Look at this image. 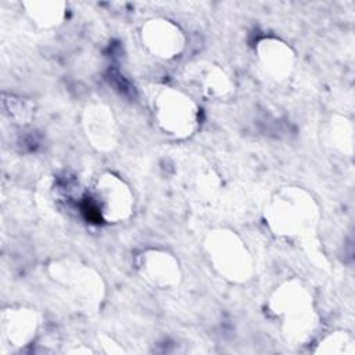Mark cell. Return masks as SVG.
<instances>
[{"instance_id": "cell-1", "label": "cell", "mask_w": 355, "mask_h": 355, "mask_svg": "<svg viewBox=\"0 0 355 355\" xmlns=\"http://www.w3.org/2000/svg\"><path fill=\"white\" fill-rule=\"evenodd\" d=\"M263 216L275 236L312 243L322 214L308 190L300 186H284L270 196Z\"/></svg>"}, {"instance_id": "cell-2", "label": "cell", "mask_w": 355, "mask_h": 355, "mask_svg": "<svg viewBox=\"0 0 355 355\" xmlns=\"http://www.w3.org/2000/svg\"><path fill=\"white\" fill-rule=\"evenodd\" d=\"M268 308L279 319L287 341L304 344L309 341L319 324V313L309 288L298 279L279 284L268 300Z\"/></svg>"}, {"instance_id": "cell-3", "label": "cell", "mask_w": 355, "mask_h": 355, "mask_svg": "<svg viewBox=\"0 0 355 355\" xmlns=\"http://www.w3.org/2000/svg\"><path fill=\"white\" fill-rule=\"evenodd\" d=\"M50 279L62 287L75 306L86 313H97L107 294V286L100 272L90 265L73 259L58 258L47 265Z\"/></svg>"}, {"instance_id": "cell-4", "label": "cell", "mask_w": 355, "mask_h": 355, "mask_svg": "<svg viewBox=\"0 0 355 355\" xmlns=\"http://www.w3.org/2000/svg\"><path fill=\"white\" fill-rule=\"evenodd\" d=\"M204 250L212 269L226 282L243 284L251 279L252 255L243 239L232 229L209 230L204 240Z\"/></svg>"}, {"instance_id": "cell-5", "label": "cell", "mask_w": 355, "mask_h": 355, "mask_svg": "<svg viewBox=\"0 0 355 355\" xmlns=\"http://www.w3.org/2000/svg\"><path fill=\"white\" fill-rule=\"evenodd\" d=\"M150 107L158 128L175 139H187L200 125V108L183 90L155 86L150 93Z\"/></svg>"}, {"instance_id": "cell-6", "label": "cell", "mask_w": 355, "mask_h": 355, "mask_svg": "<svg viewBox=\"0 0 355 355\" xmlns=\"http://www.w3.org/2000/svg\"><path fill=\"white\" fill-rule=\"evenodd\" d=\"M93 202L100 219L105 223L128 220L135 209L130 186L112 172L101 173L93 186Z\"/></svg>"}, {"instance_id": "cell-7", "label": "cell", "mask_w": 355, "mask_h": 355, "mask_svg": "<svg viewBox=\"0 0 355 355\" xmlns=\"http://www.w3.org/2000/svg\"><path fill=\"white\" fill-rule=\"evenodd\" d=\"M40 319L35 309L24 305L7 306L0 315V351L15 352L29 345L39 330Z\"/></svg>"}, {"instance_id": "cell-8", "label": "cell", "mask_w": 355, "mask_h": 355, "mask_svg": "<svg viewBox=\"0 0 355 355\" xmlns=\"http://www.w3.org/2000/svg\"><path fill=\"white\" fill-rule=\"evenodd\" d=\"M135 269L143 282L155 288L176 287L183 279L179 259L161 248L139 251L135 257Z\"/></svg>"}, {"instance_id": "cell-9", "label": "cell", "mask_w": 355, "mask_h": 355, "mask_svg": "<svg viewBox=\"0 0 355 355\" xmlns=\"http://www.w3.org/2000/svg\"><path fill=\"white\" fill-rule=\"evenodd\" d=\"M140 39L150 54L166 61L179 57L187 43L182 28L164 17L147 19L140 29Z\"/></svg>"}, {"instance_id": "cell-10", "label": "cell", "mask_w": 355, "mask_h": 355, "mask_svg": "<svg viewBox=\"0 0 355 355\" xmlns=\"http://www.w3.org/2000/svg\"><path fill=\"white\" fill-rule=\"evenodd\" d=\"M82 129L87 143L100 153H111L119 144V126L112 110L101 103L93 101L83 108Z\"/></svg>"}, {"instance_id": "cell-11", "label": "cell", "mask_w": 355, "mask_h": 355, "mask_svg": "<svg viewBox=\"0 0 355 355\" xmlns=\"http://www.w3.org/2000/svg\"><path fill=\"white\" fill-rule=\"evenodd\" d=\"M255 54L261 72L272 82L282 83L287 80L295 69V51L283 39L275 36L262 37L257 42Z\"/></svg>"}, {"instance_id": "cell-12", "label": "cell", "mask_w": 355, "mask_h": 355, "mask_svg": "<svg viewBox=\"0 0 355 355\" xmlns=\"http://www.w3.org/2000/svg\"><path fill=\"white\" fill-rule=\"evenodd\" d=\"M189 85L208 100H226L234 93V80L219 64L197 61L186 69Z\"/></svg>"}, {"instance_id": "cell-13", "label": "cell", "mask_w": 355, "mask_h": 355, "mask_svg": "<svg viewBox=\"0 0 355 355\" xmlns=\"http://www.w3.org/2000/svg\"><path fill=\"white\" fill-rule=\"evenodd\" d=\"M21 6L26 17L42 29L58 28L67 15V3L61 0H31Z\"/></svg>"}, {"instance_id": "cell-14", "label": "cell", "mask_w": 355, "mask_h": 355, "mask_svg": "<svg viewBox=\"0 0 355 355\" xmlns=\"http://www.w3.org/2000/svg\"><path fill=\"white\" fill-rule=\"evenodd\" d=\"M324 143L336 151L352 155L354 153V125L351 119L343 115H331L323 130Z\"/></svg>"}, {"instance_id": "cell-15", "label": "cell", "mask_w": 355, "mask_h": 355, "mask_svg": "<svg viewBox=\"0 0 355 355\" xmlns=\"http://www.w3.org/2000/svg\"><path fill=\"white\" fill-rule=\"evenodd\" d=\"M313 352L327 355H354L355 338L347 330H334L319 340Z\"/></svg>"}, {"instance_id": "cell-16", "label": "cell", "mask_w": 355, "mask_h": 355, "mask_svg": "<svg viewBox=\"0 0 355 355\" xmlns=\"http://www.w3.org/2000/svg\"><path fill=\"white\" fill-rule=\"evenodd\" d=\"M3 105L10 115L11 119L17 121L18 123H28L32 121L35 115V104L31 98L21 97V96H3Z\"/></svg>"}, {"instance_id": "cell-17", "label": "cell", "mask_w": 355, "mask_h": 355, "mask_svg": "<svg viewBox=\"0 0 355 355\" xmlns=\"http://www.w3.org/2000/svg\"><path fill=\"white\" fill-rule=\"evenodd\" d=\"M97 343L105 354H122L123 352V348L114 338H111L110 336L100 334L97 337Z\"/></svg>"}]
</instances>
